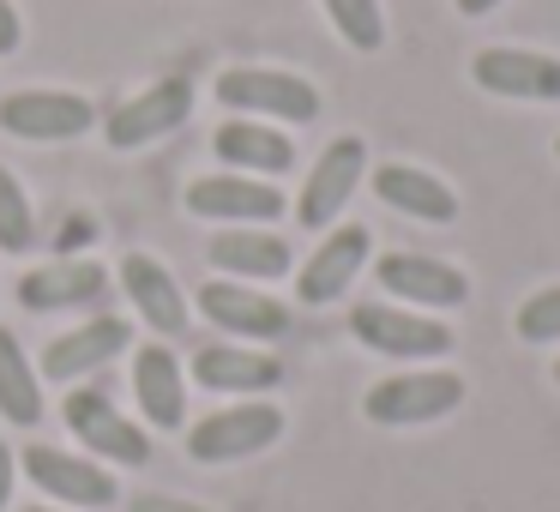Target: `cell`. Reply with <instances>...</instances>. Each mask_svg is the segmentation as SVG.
<instances>
[{
	"mask_svg": "<svg viewBox=\"0 0 560 512\" xmlns=\"http://www.w3.org/2000/svg\"><path fill=\"white\" fill-rule=\"evenodd\" d=\"M350 331L362 350L392 356V362H422V356H446L452 331L434 314H416V307H392V302H355L350 307Z\"/></svg>",
	"mask_w": 560,
	"mask_h": 512,
	"instance_id": "6da1fadb",
	"label": "cell"
},
{
	"mask_svg": "<svg viewBox=\"0 0 560 512\" xmlns=\"http://www.w3.org/2000/svg\"><path fill=\"white\" fill-rule=\"evenodd\" d=\"M283 434V410L278 404H230V410L206 416V422H194V434H187V458L199 464H235V458H254V452L278 446Z\"/></svg>",
	"mask_w": 560,
	"mask_h": 512,
	"instance_id": "7a4b0ae2",
	"label": "cell"
},
{
	"mask_svg": "<svg viewBox=\"0 0 560 512\" xmlns=\"http://www.w3.org/2000/svg\"><path fill=\"white\" fill-rule=\"evenodd\" d=\"M458 404H464V380L446 374V368H428V374L380 380L362 398V410H368V422H380V428H422V422H434V416H452Z\"/></svg>",
	"mask_w": 560,
	"mask_h": 512,
	"instance_id": "3957f363",
	"label": "cell"
},
{
	"mask_svg": "<svg viewBox=\"0 0 560 512\" xmlns=\"http://www.w3.org/2000/svg\"><path fill=\"white\" fill-rule=\"evenodd\" d=\"M218 103L223 109L266 115V121H290V127L319 121V91L295 73H271V67H235V73H223Z\"/></svg>",
	"mask_w": 560,
	"mask_h": 512,
	"instance_id": "277c9868",
	"label": "cell"
},
{
	"mask_svg": "<svg viewBox=\"0 0 560 512\" xmlns=\"http://www.w3.org/2000/svg\"><path fill=\"white\" fill-rule=\"evenodd\" d=\"M61 416H67V428L79 434V446H91L97 458H109V464H145L151 458V434L139 422H127V416L115 410L97 386L67 392Z\"/></svg>",
	"mask_w": 560,
	"mask_h": 512,
	"instance_id": "5b68a950",
	"label": "cell"
},
{
	"mask_svg": "<svg viewBox=\"0 0 560 512\" xmlns=\"http://www.w3.org/2000/svg\"><path fill=\"white\" fill-rule=\"evenodd\" d=\"M19 470H25L49 500H67V507H115V500H121L115 476L103 470L97 458H73V452H61V446H25Z\"/></svg>",
	"mask_w": 560,
	"mask_h": 512,
	"instance_id": "8992f818",
	"label": "cell"
},
{
	"mask_svg": "<svg viewBox=\"0 0 560 512\" xmlns=\"http://www.w3.org/2000/svg\"><path fill=\"white\" fill-rule=\"evenodd\" d=\"M187 109H194V85H187V79H163V85L127 97L121 109H109L103 139H109L115 151H139V146H151V139L175 133V127L187 121Z\"/></svg>",
	"mask_w": 560,
	"mask_h": 512,
	"instance_id": "52a82bcc",
	"label": "cell"
},
{
	"mask_svg": "<svg viewBox=\"0 0 560 512\" xmlns=\"http://www.w3.org/2000/svg\"><path fill=\"white\" fill-rule=\"evenodd\" d=\"M368 247H374V235H368L362 223H338V230L307 254V266L295 271V302H307V307L338 302L355 283V271L368 266Z\"/></svg>",
	"mask_w": 560,
	"mask_h": 512,
	"instance_id": "ba28073f",
	"label": "cell"
},
{
	"mask_svg": "<svg viewBox=\"0 0 560 512\" xmlns=\"http://www.w3.org/2000/svg\"><path fill=\"white\" fill-rule=\"evenodd\" d=\"M362 163H368L362 139H331V146L319 151L314 175H307L302 199H295V223H302V230H331V223H338V206L355 194V182H362Z\"/></svg>",
	"mask_w": 560,
	"mask_h": 512,
	"instance_id": "9c48e42d",
	"label": "cell"
},
{
	"mask_svg": "<svg viewBox=\"0 0 560 512\" xmlns=\"http://www.w3.org/2000/svg\"><path fill=\"white\" fill-rule=\"evenodd\" d=\"M0 127L19 139H79L97 127V109L73 91H13L0 103Z\"/></svg>",
	"mask_w": 560,
	"mask_h": 512,
	"instance_id": "30bf717a",
	"label": "cell"
},
{
	"mask_svg": "<svg viewBox=\"0 0 560 512\" xmlns=\"http://www.w3.org/2000/svg\"><path fill=\"white\" fill-rule=\"evenodd\" d=\"M380 290L398 295V302L416 307H464L470 302V278L446 259H428V254H380Z\"/></svg>",
	"mask_w": 560,
	"mask_h": 512,
	"instance_id": "8fae6325",
	"label": "cell"
},
{
	"mask_svg": "<svg viewBox=\"0 0 560 512\" xmlns=\"http://www.w3.org/2000/svg\"><path fill=\"white\" fill-rule=\"evenodd\" d=\"M470 79L494 97H530V103H560V61L536 49H482L470 61Z\"/></svg>",
	"mask_w": 560,
	"mask_h": 512,
	"instance_id": "7c38bea8",
	"label": "cell"
},
{
	"mask_svg": "<svg viewBox=\"0 0 560 512\" xmlns=\"http://www.w3.org/2000/svg\"><path fill=\"white\" fill-rule=\"evenodd\" d=\"M187 211L194 218H223V223H271L283 218V194L271 182H254V175H206V182L187 187Z\"/></svg>",
	"mask_w": 560,
	"mask_h": 512,
	"instance_id": "4fadbf2b",
	"label": "cell"
},
{
	"mask_svg": "<svg viewBox=\"0 0 560 512\" xmlns=\"http://www.w3.org/2000/svg\"><path fill=\"white\" fill-rule=\"evenodd\" d=\"M109 295V271L97 259H55L19 278V302L31 314H55V307H97Z\"/></svg>",
	"mask_w": 560,
	"mask_h": 512,
	"instance_id": "5bb4252c",
	"label": "cell"
},
{
	"mask_svg": "<svg viewBox=\"0 0 560 512\" xmlns=\"http://www.w3.org/2000/svg\"><path fill=\"white\" fill-rule=\"evenodd\" d=\"M199 314L218 331H235V338H283L290 331V307L247 290V283H206L199 290Z\"/></svg>",
	"mask_w": 560,
	"mask_h": 512,
	"instance_id": "9a60e30c",
	"label": "cell"
},
{
	"mask_svg": "<svg viewBox=\"0 0 560 512\" xmlns=\"http://www.w3.org/2000/svg\"><path fill=\"white\" fill-rule=\"evenodd\" d=\"M127 344H133V326H127L121 314H97L79 331H61V338L43 350V374L49 380H79V374H91V368H103L109 356H121Z\"/></svg>",
	"mask_w": 560,
	"mask_h": 512,
	"instance_id": "2e32d148",
	"label": "cell"
},
{
	"mask_svg": "<svg viewBox=\"0 0 560 512\" xmlns=\"http://www.w3.org/2000/svg\"><path fill=\"white\" fill-rule=\"evenodd\" d=\"M121 290H127V302L139 307V319H145L151 331H170V338H175V331H187V295H182V283H175L151 254H127L121 259Z\"/></svg>",
	"mask_w": 560,
	"mask_h": 512,
	"instance_id": "e0dca14e",
	"label": "cell"
},
{
	"mask_svg": "<svg viewBox=\"0 0 560 512\" xmlns=\"http://www.w3.org/2000/svg\"><path fill=\"white\" fill-rule=\"evenodd\" d=\"M133 398H139V410H145L151 428H182L187 422V380H182L175 350L145 344V350L133 356Z\"/></svg>",
	"mask_w": 560,
	"mask_h": 512,
	"instance_id": "ac0fdd59",
	"label": "cell"
},
{
	"mask_svg": "<svg viewBox=\"0 0 560 512\" xmlns=\"http://www.w3.org/2000/svg\"><path fill=\"white\" fill-rule=\"evenodd\" d=\"M194 380L211 392H271L283 386V362L266 350H242V344H211L194 356Z\"/></svg>",
	"mask_w": 560,
	"mask_h": 512,
	"instance_id": "d6986e66",
	"label": "cell"
},
{
	"mask_svg": "<svg viewBox=\"0 0 560 512\" xmlns=\"http://www.w3.org/2000/svg\"><path fill=\"white\" fill-rule=\"evenodd\" d=\"M211 151L223 163H235L242 175H290V163H295V146L266 121H223L211 133Z\"/></svg>",
	"mask_w": 560,
	"mask_h": 512,
	"instance_id": "ffe728a7",
	"label": "cell"
},
{
	"mask_svg": "<svg viewBox=\"0 0 560 512\" xmlns=\"http://www.w3.org/2000/svg\"><path fill=\"white\" fill-rule=\"evenodd\" d=\"M374 194L386 206H398L404 218H422V223H452L458 218V199H452L446 182H434L428 170H410V163H386L374 175Z\"/></svg>",
	"mask_w": 560,
	"mask_h": 512,
	"instance_id": "44dd1931",
	"label": "cell"
},
{
	"mask_svg": "<svg viewBox=\"0 0 560 512\" xmlns=\"http://www.w3.org/2000/svg\"><path fill=\"white\" fill-rule=\"evenodd\" d=\"M206 254H211V266L230 271L235 283L242 278H283V271H290V247L266 230H223V235H211Z\"/></svg>",
	"mask_w": 560,
	"mask_h": 512,
	"instance_id": "7402d4cb",
	"label": "cell"
},
{
	"mask_svg": "<svg viewBox=\"0 0 560 512\" xmlns=\"http://www.w3.org/2000/svg\"><path fill=\"white\" fill-rule=\"evenodd\" d=\"M0 416L13 428L43 422V380H37V368L25 362V350H19V338L7 326H0Z\"/></svg>",
	"mask_w": 560,
	"mask_h": 512,
	"instance_id": "603a6c76",
	"label": "cell"
},
{
	"mask_svg": "<svg viewBox=\"0 0 560 512\" xmlns=\"http://www.w3.org/2000/svg\"><path fill=\"white\" fill-rule=\"evenodd\" d=\"M326 7V19L338 25V37L350 43V49L374 55L380 43H386V13H380V0H319Z\"/></svg>",
	"mask_w": 560,
	"mask_h": 512,
	"instance_id": "cb8c5ba5",
	"label": "cell"
},
{
	"mask_svg": "<svg viewBox=\"0 0 560 512\" xmlns=\"http://www.w3.org/2000/svg\"><path fill=\"white\" fill-rule=\"evenodd\" d=\"M31 247H37V211L25 187L0 170V254H31Z\"/></svg>",
	"mask_w": 560,
	"mask_h": 512,
	"instance_id": "d4e9b609",
	"label": "cell"
},
{
	"mask_svg": "<svg viewBox=\"0 0 560 512\" xmlns=\"http://www.w3.org/2000/svg\"><path fill=\"white\" fill-rule=\"evenodd\" d=\"M518 338L524 344H560V283L536 290L530 302L518 307Z\"/></svg>",
	"mask_w": 560,
	"mask_h": 512,
	"instance_id": "484cf974",
	"label": "cell"
},
{
	"mask_svg": "<svg viewBox=\"0 0 560 512\" xmlns=\"http://www.w3.org/2000/svg\"><path fill=\"white\" fill-rule=\"evenodd\" d=\"M127 512H206V507L175 500V494H133V507H127Z\"/></svg>",
	"mask_w": 560,
	"mask_h": 512,
	"instance_id": "4316f807",
	"label": "cell"
},
{
	"mask_svg": "<svg viewBox=\"0 0 560 512\" xmlns=\"http://www.w3.org/2000/svg\"><path fill=\"white\" fill-rule=\"evenodd\" d=\"M19 37H25V31H19L13 0H0V55H13V49H19Z\"/></svg>",
	"mask_w": 560,
	"mask_h": 512,
	"instance_id": "83f0119b",
	"label": "cell"
},
{
	"mask_svg": "<svg viewBox=\"0 0 560 512\" xmlns=\"http://www.w3.org/2000/svg\"><path fill=\"white\" fill-rule=\"evenodd\" d=\"M13 470H19V458H13V446L0 440V507H7V494H13Z\"/></svg>",
	"mask_w": 560,
	"mask_h": 512,
	"instance_id": "f1b7e54d",
	"label": "cell"
},
{
	"mask_svg": "<svg viewBox=\"0 0 560 512\" xmlns=\"http://www.w3.org/2000/svg\"><path fill=\"white\" fill-rule=\"evenodd\" d=\"M494 7H500V0H458L464 19H482V13H494Z\"/></svg>",
	"mask_w": 560,
	"mask_h": 512,
	"instance_id": "f546056e",
	"label": "cell"
},
{
	"mask_svg": "<svg viewBox=\"0 0 560 512\" xmlns=\"http://www.w3.org/2000/svg\"><path fill=\"white\" fill-rule=\"evenodd\" d=\"M25 512H55V507H25Z\"/></svg>",
	"mask_w": 560,
	"mask_h": 512,
	"instance_id": "4dcf8cb0",
	"label": "cell"
},
{
	"mask_svg": "<svg viewBox=\"0 0 560 512\" xmlns=\"http://www.w3.org/2000/svg\"><path fill=\"white\" fill-rule=\"evenodd\" d=\"M555 380H560V362H555Z\"/></svg>",
	"mask_w": 560,
	"mask_h": 512,
	"instance_id": "1f68e13d",
	"label": "cell"
},
{
	"mask_svg": "<svg viewBox=\"0 0 560 512\" xmlns=\"http://www.w3.org/2000/svg\"><path fill=\"white\" fill-rule=\"evenodd\" d=\"M555 151H560V139H555Z\"/></svg>",
	"mask_w": 560,
	"mask_h": 512,
	"instance_id": "d6a6232c",
	"label": "cell"
}]
</instances>
